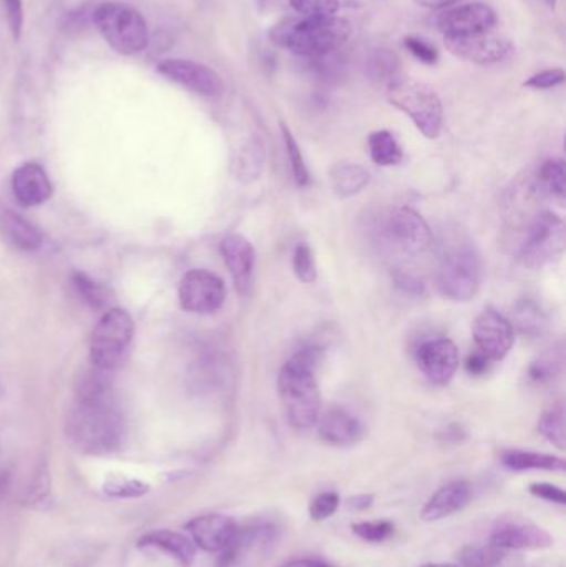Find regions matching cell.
Returning a JSON list of instances; mask_svg holds the SVG:
<instances>
[{
	"label": "cell",
	"mask_w": 566,
	"mask_h": 567,
	"mask_svg": "<svg viewBox=\"0 0 566 567\" xmlns=\"http://www.w3.org/2000/svg\"><path fill=\"white\" fill-rule=\"evenodd\" d=\"M372 502L374 498L368 495L354 496V498L348 499L346 506H348L349 512H366V509L371 508Z\"/></svg>",
	"instance_id": "obj_48"
},
{
	"label": "cell",
	"mask_w": 566,
	"mask_h": 567,
	"mask_svg": "<svg viewBox=\"0 0 566 567\" xmlns=\"http://www.w3.org/2000/svg\"><path fill=\"white\" fill-rule=\"evenodd\" d=\"M285 567H332L328 565V563L316 561V559H301V561H292L289 563L288 566Z\"/></svg>",
	"instance_id": "obj_50"
},
{
	"label": "cell",
	"mask_w": 566,
	"mask_h": 567,
	"mask_svg": "<svg viewBox=\"0 0 566 567\" xmlns=\"http://www.w3.org/2000/svg\"><path fill=\"white\" fill-rule=\"evenodd\" d=\"M385 233L405 255H424L432 245L431 226L412 208L394 209L385 223Z\"/></svg>",
	"instance_id": "obj_12"
},
{
	"label": "cell",
	"mask_w": 566,
	"mask_h": 567,
	"mask_svg": "<svg viewBox=\"0 0 566 567\" xmlns=\"http://www.w3.org/2000/svg\"><path fill=\"white\" fill-rule=\"evenodd\" d=\"M502 463L514 472H528V470H542V472H565V460L560 456L547 455V453L524 452V450H508L502 453Z\"/></svg>",
	"instance_id": "obj_24"
},
{
	"label": "cell",
	"mask_w": 566,
	"mask_h": 567,
	"mask_svg": "<svg viewBox=\"0 0 566 567\" xmlns=\"http://www.w3.org/2000/svg\"><path fill=\"white\" fill-rule=\"evenodd\" d=\"M418 363L435 385H447L459 369V349L451 339H432L418 350Z\"/></svg>",
	"instance_id": "obj_15"
},
{
	"label": "cell",
	"mask_w": 566,
	"mask_h": 567,
	"mask_svg": "<svg viewBox=\"0 0 566 567\" xmlns=\"http://www.w3.org/2000/svg\"><path fill=\"white\" fill-rule=\"evenodd\" d=\"M565 82L564 69L544 70V72L535 73L534 76L524 83L525 86H531L535 90H548L554 86L562 85Z\"/></svg>",
	"instance_id": "obj_44"
},
{
	"label": "cell",
	"mask_w": 566,
	"mask_h": 567,
	"mask_svg": "<svg viewBox=\"0 0 566 567\" xmlns=\"http://www.w3.org/2000/svg\"><path fill=\"white\" fill-rule=\"evenodd\" d=\"M306 60H308L309 70L319 79L331 80L341 73L342 62L336 55V52L325 53V55L312 56V59Z\"/></svg>",
	"instance_id": "obj_41"
},
{
	"label": "cell",
	"mask_w": 566,
	"mask_h": 567,
	"mask_svg": "<svg viewBox=\"0 0 566 567\" xmlns=\"http://www.w3.org/2000/svg\"><path fill=\"white\" fill-rule=\"evenodd\" d=\"M368 73L379 82H394L399 79V59L388 49L374 50L368 59Z\"/></svg>",
	"instance_id": "obj_32"
},
{
	"label": "cell",
	"mask_w": 566,
	"mask_h": 567,
	"mask_svg": "<svg viewBox=\"0 0 566 567\" xmlns=\"http://www.w3.org/2000/svg\"><path fill=\"white\" fill-rule=\"evenodd\" d=\"M179 303L186 312L212 313L225 303V282L205 269L186 272L179 282Z\"/></svg>",
	"instance_id": "obj_9"
},
{
	"label": "cell",
	"mask_w": 566,
	"mask_h": 567,
	"mask_svg": "<svg viewBox=\"0 0 566 567\" xmlns=\"http://www.w3.org/2000/svg\"><path fill=\"white\" fill-rule=\"evenodd\" d=\"M472 498V489L469 483L452 482L442 486L434 493L431 499L425 503L421 512V518L428 523L441 522L455 513L464 509Z\"/></svg>",
	"instance_id": "obj_21"
},
{
	"label": "cell",
	"mask_w": 566,
	"mask_h": 567,
	"mask_svg": "<svg viewBox=\"0 0 566 567\" xmlns=\"http://www.w3.org/2000/svg\"><path fill=\"white\" fill-rule=\"evenodd\" d=\"M272 0H259V3H261V7L268 6V3H271Z\"/></svg>",
	"instance_id": "obj_52"
},
{
	"label": "cell",
	"mask_w": 566,
	"mask_h": 567,
	"mask_svg": "<svg viewBox=\"0 0 566 567\" xmlns=\"http://www.w3.org/2000/svg\"><path fill=\"white\" fill-rule=\"evenodd\" d=\"M281 132L296 183H298L299 186H306L309 183V172L305 158H302L301 148H299L298 142H296L295 136H292L291 130H289L285 123H281Z\"/></svg>",
	"instance_id": "obj_36"
},
{
	"label": "cell",
	"mask_w": 566,
	"mask_h": 567,
	"mask_svg": "<svg viewBox=\"0 0 566 567\" xmlns=\"http://www.w3.org/2000/svg\"><path fill=\"white\" fill-rule=\"evenodd\" d=\"M103 492L112 498H142L150 492V485L130 476L112 475L103 483Z\"/></svg>",
	"instance_id": "obj_34"
},
{
	"label": "cell",
	"mask_w": 566,
	"mask_h": 567,
	"mask_svg": "<svg viewBox=\"0 0 566 567\" xmlns=\"http://www.w3.org/2000/svg\"><path fill=\"white\" fill-rule=\"evenodd\" d=\"M537 186L544 195L564 202L566 196V168L562 159H548L538 169Z\"/></svg>",
	"instance_id": "obj_30"
},
{
	"label": "cell",
	"mask_w": 566,
	"mask_h": 567,
	"mask_svg": "<svg viewBox=\"0 0 566 567\" xmlns=\"http://www.w3.org/2000/svg\"><path fill=\"white\" fill-rule=\"evenodd\" d=\"M491 362L492 360H488L487 357L484 355V353L478 352V350H475L474 353H471V355H469L465 365H467V370L469 372L472 373V375H482V373L487 372Z\"/></svg>",
	"instance_id": "obj_47"
},
{
	"label": "cell",
	"mask_w": 566,
	"mask_h": 567,
	"mask_svg": "<svg viewBox=\"0 0 566 567\" xmlns=\"http://www.w3.org/2000/svg\"><path fill=\"white\" fill-rule=\"evenodd\" d=\"M548 2L555 3V2H557V0H548Z\"/></svg>",
	"instance_id": "obj_53"
},
{
	"label": "cell",
	"mask_w": 566,
	"mask_h": 567,
	"mask_svg": "<svg viewBox=\"0 0 566 567\" xmlns=\"http://www.w3.org/2000/svg\"><path fill=\"white\" fill-rule=\"evenodd\" d=\"M12 189L17 202L23 206L43 205L52 196V183L42 166L25 163L12 176Z\"/></svg>",
	"instance_id": "obj_20"
},
{
	"label": "cell",
	"mask_w": 566,
	"mask_h": 567,
	"mask_svg": "<svg viewBox=\"0 0 566 567\" xmlns=\"http://www.w3.org/2000/svg\"><path fill=\"white\" fill-rule=\"evenodd\" d=\"M388 100L402 110L419 132L434 140L441 135L444 109L434 89L412 79H395L388 85Z\"/></svg>",
	"instance_id": "obj_5"
},
{
	"label": "cell",
	"mask_w": 566,
	"mask_h": 567,
	"mask_svg": "<svg viewBox=\"0 0 566 567\" xmlns=\"http://www.w3.org/2000/svg\"><path fill=\"white\" fill-rule=\"evenodd\" d=\"M514 326L521 330L524 336L537 337L544 336L547 332L548 319L545 316L544 310L531 299H522L515 306L514 313Z\"/></svg>",
	"instance_id": "obj_27"
},
{
	"label": "cell",
	"mask_w": 566,
	"mask_h": 567,
	"mask_svg": "<svg viewBox=\"0 0 566 567\" xmlns=\"http://www.w3.org/2000/svg\"><path fill=\"white\" fill-rule=\"evenodd\" d=\"M140 548H155L165 553L169 558L175 559L182 567H192L195 565L196 546L189 536L182 533L172 532V529H155L146 533L138 543Z\"/></svg>",
	"instance_id": "obj_22"
},
{
	"label": "cell",
	"mask_w": 566,
	"mask_h": 567,
	"mask_svg": "<svg viewBox=\"0 0 566 567\" xmlns=\"http://www.w3.org/2000/svg\"><path fill=\"white\" fill-rule=\"evenodd\" d=\"M414 2L428 7V9H445V7H452L461 0H414Z\"/></svg>",
	"instance_id": "obj_49"
},
{
	"label": "cell",
	"mask_w": 566,
	"mask_h": 567,
	"mask_svg": "<svg viewBox=\"0 0 566 567\" xmlns=\"http://www.w3.org/2000/svg\"><path fill=\"white\" fill-rule=\"evenodd\" d=\"M369 152H371L372 162L381 166H394L402 162L401 145L395 136L388 130H379L369 136Z\"/></svg>",
	"instance_id": "obj_29"
},
{
	"label": "cell",
	"mask_w": 566,
	"mask_h": 567,
	"mask_svg": "<svg viewBox=\"0 0 566 567\" xmlns=\"http://www.w3.org/2000/svg\"><path fill=\"white\" fill-rule=\"evenodd\" d=\"M110 395H113V372L99 369L90 363L89 369L83 370L76 377L75 399H103V396Z\"/></svg>",
	"instance_id": "obj_26"
},
{
	"label": "cell",
	"mask_w": 566,
	"mask_h": 567,
	"mask_svg": "<svg viewBox=\"0 0 566 567\" xmlns=\"http://www.w3.org/2000/svg\"><path fill=\"white\" fill-rule=\"evenodd\" d=\"M72 284L83 302L89 303L92 309H112L113 293L105 284L95 281L85 272H73Z\"/></svg>",
	"instance_id": "obj_28"
},
{
	"label": "cell",
	"mask_w": 566,
	"mask_h": 567,
	"mask_svg": "<svg viewBox=\"0 0 566 567\" xmlns=\"http://www.w3.org/2000/svg\"><path fill=\"white\" fill-rule=\"evenodd\" d=\"M339 508V496L335 492H325L316 496L309 505V516L312 522H325L331 518Z\"/></svg>",
	"instance_id": "obj_42"
},
{
	"label": "cell",
	"mask_w": 566,
	"mask_h": 567,
	"mask_svg": "<svg viewBox=\"0 0 566 567\" xmlns=\"http://www.w3.org/2000/svg\"><path fill=\"white\" fill-rule=\"evenodd\" d=\"M421 567H461L457 565H447V563H431V565H424Z\"/></svg>",
	"instance_id": "obj_51"
},
{
	"label": "cell",
	"mask_w": 566,
	"mask_h": 567,
	"mask_svg": "<svg viewBox=\"0 0 566 567\" xmlns=\"http://www.w3.org/2000/svg\"><path fill=\"white\" fill-rule=\"evenodd\" d=\"M352 532L356 536L366 543H384L394 535L395 526L391 522H362L352 525Z\"/></svg>",
	"instance_id": "obj_39"
},
{
	"label": "cell",
	"mask_w": 566,
	"mask_h": 567,
	"mask_svg": "<svg viewBox=\"0 0 566 567\" xmlns=\"http://www.w3.org/2000/svg\"><path fill=\"white\" fill-rule=\"evenodd\" d=\"M289 3L305 17H331L339 9V0H289Z\"/></svg>",
	"instance_id": "obj_40"
},
{
	"label": "cell",
	"mask_w": 566,
	"mask_h": 567,
	"mask_svg": "<svg viewBox=\"0 0 566 567\" xmlns=\"http://www.w3.org/2000/svg\"><path fill=\"white\" fill-rule=\"evenodd\" d=\"M321 359V349L308 347L295 353L279 372V396L286 419L295 429H311L321 415V392L316 380Z\"/></svg>",
	"instance_id": "obj_2"
},
{
	"label": "cell",
	"mask_w": 566,
	"mask_h": 567,
	"mask_svg": "<svg viewBox=\"0 0 566 567\" xmlns=\"http://www.w3.org/2000/svg\"><path fill=\"white\" fill-rule=\"evenodd\" d=\"M319 435L326 443L339 449L356 445L364 436V425L358 416L342 406H331L318 419Z\"/></svg>",
	"instance_id": "obj_19"
},
{
	"label": "cell",
	"mask_w": 566,
	"mask_h": 567,
	"mask_svg": "<svg viewBox=\"0 0 566 567\" xmlns=\"http://www.w3.org/2000/svg\"><path fill=\"white\" fill-rule=\"evenodd\" d=\"M2 229L10 243L22 251H35L42 246V233L32 223L13 212L2 213Z\"/></svg>",
	"instance_id": "obj_23"
},
{
	"label": "cell",
	"mask_w": 566,
	"mask_h": 567,
	"mask_svg": "<svg viewBox=\"0 0 566 567\" xmlns=\"http://www.w3.org/2000/svg\"><path fill=\"white\" fill-rule=\"evenodd\" d=\"M502 551H545L554 546V536L532 523H507L492 533L491 542Z\"/></svg>",
	"instance_id": "obj_17"
},
{
	"label": "cell",
	"mask_w": 566,
	"mask_h": 567,
	"mask_svg": "<svg viewBox=\"0 0 566 567\" xmlns=\"http://www.w3.org/2000/svg\"><path fill=\"white\" fill-rule=\"evenodd\" d=\"M292 269H295L296 278L306 284H312L318 279L316 271L315 258H312L311 248L306 243H299L292 255Z\"/></svg>",
	"instance_id": "obj_38"
},
{
	"label": "cell",
	"mask_w": 566,
	"mask_h": 567,
	"mask_svg": "<svg viewBox=\"0 0 566 567\" xmlns=\"http://www.w3.org/2000/svg\"><path fill=\"white\" fill-rule=\"evenodd\" d=\"M156 72L165 79L185 86L189 92L206 96V99H218L223 93L222 76L208 65L193 62V60H163L156 66Z\"/></svg>",
	"instance_id": "obj_11"
},
{
	"label": "cell",
	"mask_w": 566,
	"mask_h": 567,
	"mask_svg": "<svg viewBox=\"0 0 566 567\" xmlns=\"http://www.w3.org/2000/svg\"><path fill=\"white\" fill-rule=\"evenodd\" d=\"M538 432L558 450H565L566 432H565V412L564 406L558 405L544 412L538 420Z\"/></svg>",
	"instance_id": "obj_33"
},
{
	"label": "cell",
	"mask_w": 566,
	"mask_h": 567,
	"mask_svg": "<svg viewBox=\"0 0 566 567\" xmlns=\"http://www.w3.org/2000/svg\"><path fill=\"white\" fill-rule=\"evenodd\" d=\"M223 259L231 272L239 293L246 296L251 290L255 276L256 251L251 243L241 235H228L219 245Z\"/></svg>",
	"instance_id": "obj_18"
},
{
	"label": "cell",
	"mask_w": 566,
	"mask_h": 567,
	"mask_svg": "<svg viewBox=\"0 0 566 567\" xmlns=\"http://www.w3.org/2000/svg\"><path fill=\"white\" fill-rule=\"evenodd\" d=\"M186 532L196 548L206 553H222L235 538L238 525L229 516L209 513L193 518L186 525Z\"/></svg>",
	"instance_id": "obj_16"
},
{
	"label": "cell",
	"mask_w": 566,
	"mask_h": 567,
	"mask_svg": "<svg viewBox=\"0 0 566 567\" xmlns=\"http://www.w3.org/2000/svg\"><path fill=\"white\" fill-rule=\"evenodd\" d=\"M528 489L535 498L545 499V502L555 503V505H566L565 492L560 486L552 485V483H532Z\"/></svg>",
	"instance_id": "obj_45"
},
{
	"label": "cell",
	"mask_w": 566,
	"mask_h": 567,
	"mask_svg": "<svg viewBox=\"0 0 566 567\" xmlns=\"http://www.w3.org/2000/svg\"><path fill=\"white\" fill-rule=\"evenodd\" d=\"M266 162V150L261 140L255 138L245 145L236 163V175L241 182L251 183L261 176Z\"/></svg>",
	"instance_id": "obj_31"
},
{
	"label": "cell",
	"mask_w": 566,
	"mask_h": 567,
	"mask_svg": "<svg viewBox=\"0 0 566 567\" xmlns=\"http://www.w3.org/2000/svg\"><path fill=\"white\" fill-rule=\"evenodd\" d=\"M445 47L452 55L477 63V65H491L502 62L512 52V42L507 37L498 35L494 30L472 33V35L445 37Z\"/></svg>",
	"instance_id": "obj_10"
},
{
	"label": "cell",
	"mask_w": 566,
	"mask_h": 567,
	"mask_svg": "<svg viewBox=\"0 0 566 567\" xmlns=\"http://www.w3.org/2000/svg\"><path fill=\"white\" fill-rule=\"evenodd\" d=\"M404 45L415 59L428 63V65H434L439 60L438 49L432 43H429L428 40L422 39V37H405Z\"/></svg>",
	"instance_id": "obj_43"
},
{
	"label": "cell",
	"mask_w": 566,
	"mask_h": 567,
	"mask_svg": "<svg viewBox=\"0 0 566 567\" xmlns=\"http://www.w3.org/2000/svg\"><path fill=\"white\" fill-rule=\"evenodd\" d=\"M65 432L72 445L89 455H109L125 442L126 420L113 395L79 400L66 413Z\"/></svg>",
	"instance_id": "obj_1"
},
{
	"label": "cell",
	"mask_w": 566,
	"mask_h": 567,
	"mask_svg": "<svg viewBox=\"0 0 566 567\" xmlns=\"http://www.w3.org/2000/svg\"><path fill=\"white\" fill-rule=\"evenodd\" d=\"M6 6L7 22H9L10 32L13 39L19 40L22 35L23 27V6L22 0H3Z\"/></svg>",
	"instance_id": "obj_46"
},
{
	"label": "cell",
	"mask_w": 566,
	"mask_h": 567,
	"mask_svg": "<svg viewBox=\"0 0 566 567\" xmlns=\"http://www.w3.org/2000/svg\"><path fill=\"white\" fill-rule=\"evenodd\" d=\"M562 363H564L562 352L545 353V355H542L541 359L532 363L528 377L537 383L548 382V380L555 379L560 373Z\"/></svg>",
	"instance_id": "obj_37"
},
{
	"label": "cell",
	"mask_w": 566,
	"mask_h": 567,
	"mask_svg": "<svg viewBox=\"0 0 566 567\" xmlns=\"http://www.w3.org/2000/svg\"><path fill=\"white\" fill-rule=\"evenodd\" d=\"M497 16L487 3L472 2L449 9L438 19V27L444 37L472 35L494 30Z\"/></svg>",
	"instance_id": "obj_14"
},
{
	"label": "cell",
	"mask_w": 566,
	"mask_h": 567,
	"mask_svg": "<svg viewBox=\"0 0 566 567\" xmlns=\"http://www.w3.org/2000/svg\"><path fill=\"white\" fill-rule=\"evenodd\" d=\"M351 35V23L341 17H305L286 19L269 30L276 45L302 59L338 52Z\"/></svg>",
	"instance_id": "obj_3"
},
{
	"label": "cell",
	"mask_w": 566,
	"mask_h": 567,
	"mask_svg": "<svg viewBox=\"0 0 566 567\" xmlns=\"http://www.w3.org/2000/svg\"><path fill=\"white\" fill-rule=\"evenodd\" d=\"M368 169L358 163H339L331 169L332 189L338 198H351L369 185Z\"/></svg>",
	"instance_id": "obj_25"
},
{
	"label": "cell",
	"mask_w": 566,
	"mask_h": 567,
	"mask_svg": "<svg viewBox=\"0 0 566 567\" xmlns=\"http://www.w3.org/2000/svg\"><path fill=\"white\" fill-rule=\"evenodd\" d=\"M439 290L449 299L467 302L477 296L482 282L481 256L471 245H455L445 252L435 272Z\"/></svg>",
	"instance_id": "obj_7"
},
{
	"label": "cell",
	"mask_w": 566,
	"mask_h": 567,
	"mask_svg": "<svg viewBox=\"0 0 566 567\" xmlns=\"http://www.w3.org/2000/svg\"><path fill=\"white\" fill-rule=\"evenodd\" d=\"M92 22L105 42L122 55H136L148 45L146 20L138 10L126 3H100L92 10Z\"/></svg>",
	"instance_id": "obj_4"
},
{
	"label": "cell",
	"mask_w": 566,
	"mask_h": 567,
	"mask_svg": "<svg viewBox=\"0 0 566 567\" xmlns=\"http://www.w3.org/2000/svg\"><path fill=\"white\" fill-rule=\"evenodd\" d=\"M135 337V323L125 309L112 307L103 313L90 339V363L115 372L128 355Z\"/></svg>",
	"instance_id": "obj_6"
},
{
	"label": "cell",
	"mask_w": 566,
	"mask_h": 567,
	"mask_svg": "<svg viewBox=\"0 0 566 567\" xmlns=\"http://www.w3.org/2000/svg\"><path fill=\"white\" fill-rule=\"evenodd\" d=\"M505 551L487 545H471L462 549L461 561L464 567H495L504 559Z\"/></svg>",
	"instance_id": "obj_35"
},
{
	"label": "cell",
	"mask_w": 566,
	"mask_h": 567,
	"mask_svg": "<svg viewBox=\"0 0 566 567\" xmlns=\"http://www.w3.org/2000/svg\"><path fill=\"white\" fill-rule=\"evenodd\" d=\"M474 340L478 352L488 360H502L515 342L514 326L495 309H485L474 322Z\"/></svg>",
	"instance_id": "obj_13"
},
{
	"label": "cell",
	"mask_w": 566,
	"mask_h": 567,
	"mask_svg": "<svg viewBox=\"0 0 566 567\" xmlns=\"http://www.w3.org/2000/svg\"><path fill=\"white\" fill-rule=\"evenodd\" d=\"M565 223L552 212L535 215L525 225L517 243V256L532 269L544 268L564 252Z\"/></svg>",
	"instance_id": "obj_8"
}]
</instances>
